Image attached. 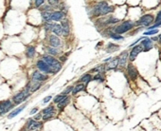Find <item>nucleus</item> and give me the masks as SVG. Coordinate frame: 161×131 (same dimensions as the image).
I'll use <instances>...</instances> for the list:
<instances>
[{
  "mask_svg": "<svg viewBox=\"0 0 161 131\" xmlns=\"http://www.w3.org/2000/svg\"><path fill=\"white\" fill-rule=\"evenodd\" d=\"M31 95V85L28 84L26 87L25 89H23L22 91H20L18 94H16L15 96H13V101L15 105H19V104L25 102L27 99Z\"/></svg>",
  "mask_w": 161,
  "mask_h": 131,
  "instance_id": "f257e3e1",
  "label": "nucleus"
},
{
  "mask_svg": "<svg viewBox=\"0 0 161 131\" xmlns=\"http://www.w3.org/2000/svg\"><path fill=\"white\" fill-rule=\"evenodd\" d=\"M43 61L45 63H47V65L49 66L50 68L53 69V71L54 72H57L58 70L61 69V68H62V64H61L60 62H58V61L52 56H44Z\"/></svg>",
  "mask_w": 161,
  "mask_h": 131,
  "instance_id": "f03ea898",
  "label": "nucleus"
},
{
  "mask_svg": "<svg viewBox=\"0 0 161 131\" xmlns=\"http://www.w3.org/2000/svg\"><path fill=\"white\" fill-rule=\"evenodd\" d=\"M134 28V23L132 21H125L123 22L121 25L118 26L115 31H116V33L117 34H121V33H124V32H126V31H129L131 29Z\"/></svg>",
  "mask_w": 161,
  "mask_h": 131,
  "instance_id": "7ed1b4c3",
  "label": "nucleus"
},
{
  "mask_svg": "<svg viewBox=\"0 0 161 131\" xmlns=\"http://www.w3.org/2000/svg\"><path fill=\"white\" fill-rule=\"evenodd\" d=\"M13 107V103L9 100L0 102V115H3Z\"/></svg>",
  "mask_w": 161,
  "mask_h": 131,
  "instance_id": "20e7f679",
  "label": "nucleus"
},
{
  "mask_svg": "<svg viewBox=\"0 0 161 131\" xmlns=\"http://www.w3.org/2000/svg\"><path fill=\"white\" fill-rule=\"evenodd\" d=\"M43 126L42 123H39L37 121H34L33 119H28L27 122V127L28 130H39Z\"/></svg>",
  "mask_w": 161,
  "mask_h": 131,
  "instance_id": "39448f33",
  "label": "nucleus"
},
{
  "mask_svg": "<svg viewBox=\"0 0 161 131\" xmlns=\"http://www.w3.org/2000/svg\"><path fill=\"white\" fill-rule=\"evenodd\" d=\"M153 21H154V17H153V15H151V14H146V15L142 16L138 21L136 22V25L149 26Z\"/></svg>",
  "mask_w": 161,
  "mask_h": 131,
  "instance_id": "423d86ee",
  "label": "nucleus"
},
{
  "mask_svg": "<svg viewBox=\"0 0 161 131\" xmlns=\"http://www.w3.org/2000/svg\"><path fill=\"white\" fill-rule=\"evenodd\" d=\"M37 67L38 69L44 71L45 73H54L53 71V69L50 68L49 66L47 65V63H45L43 60H40V61H38L37 62Z\"/></svg>",
  "mask_w": 161,
  "mask_h": 131,
  "instance_id": "0eeeda50",
  "label": "nucleus"
},
{
  "mask_svg": "<svg viewBox=\"0 0 161 131\" xmlns=\"http://www.w3.org/2000/svg\"><path fill=\"white\" fill-rule=\"evenodd\" d=\"M106 7H108V4L106 3L105 1H102V2L98 3L96 6H95V8H94V14L96 16L100 15L102 10L104 9V8H106Z\"/></svg>",
  "mask_w": 161,
  "mask_h": 131,
  "instance_id": "6e6552de",
  "label": "nucleus"
},
{
  "mask_svg": "<svg viewBox=\"0 0 161 131\" xmlns=\"http://www.w3.org/2000/svg\"><path fill=\"white\" fill-rule=\"evenodd\" d=\"M142 49L143 47L141 45H138V46H136V47H134V49L131 50L130 52V56H129V59L130 61H134V60L136 59V56L138 55V53H140L142 51Z\"/></svg>",
  "mask_w": 161,
  "mask_h": 131,
  "instance_id": "1a4fd4ad",
  "label": "nucleus"
},
{
  "mask_svg": "<svg viewBox=\"0 0 161 131\" xmlns=\"http://www.w3.org/2000/svg\"><path fill=\"white\" fill-rule=\"evenodd\" d=\"M47 79V75H44L42 73H40L39 71H34L32 73V80L36 82H43L46 81Z\"/></svg>",
  "mask_w": 161,
  "mask_h": 131,
  "instance_id": "9d476101",
  "label": "nucleus"
},
{
  "mask_svg": "<svg viewBox=\"0 0 161 131\" xmlns=\"http://www.w3.org/2000/svg\"><path fill=\"white\" fill-rule=\"evenodd\" d=\"M128 59V52L125 50V51H122L120 53V55L118 57V65H120L121 67H124L127 63Z\"/></svg>",
  "mask_w": 161,
  "mask_h": 131,
  "instance_id": "9b49d317",
  "label": "nucleus"
},
{
  "mask_svg": "<svg viewBox=\"0 0 161 131\" xmlns=\"http://www.w3.org/2000/svg\"><path fill=\"white\" fill-rule=\"evenodd\" d=\"M127 71H128V74H129V76H130V78L133 79V80H136V77H137V71H136V68H135L133 65H129V66H128Z\"/></svg>",
  "mask_w": 161,
  "mask_h": 131,
  "instance_id": "f8f14e48",
  "label": "nucleus"
},
{
  "mask_svg": "<svg viewBox=\"0 0 161 131\" xmlns=\"http://www.w3.org/2000/svg\"><path fill=\"white\" fill-rule=\"evenodd\" d=\"M49 44L52 46L53 48L59 47L61 45V41L56 35H50L49 36Z\"/></svg>",
  "mask_w": 161,
  "mask_h": 131,
  "instance_id": "ddd939ff",
  "label": "nucleus"
},
{
  "mask_svg": "<svg viewBox=\"0 0 161 131\" xmlns=\"http://www.w3.org/2000/svg\"><path fill=\"white\" fill-rule=\"evenodd\" d=\"M64 13L62 12H54V13H51V20H54V21H60L64 18Z\"/></svg>",
  "mask_w": 161,
  "mask_h": 131,
  "instance_id": "4468645a",
  "label": "nucleus"
},
{
  "mask_svg": "<svg viewBox=\"0 0 161 131\" xmlns=\"http://www.w3.org/2000/svg\"><path fill=\"white\" fill-rule=\"evenodd\" d=\"M26 106H27V105H23V106H20V107H17L16 109L13 110V111H12V112H11V113L9 114V116H8V118H9V119H13V117H15L16 115H18L19 113L21 112L22 110H23V109L25 108Z\"/></svg>",
  "mask_w": 161,
  "mask_h": 131,
  "instance_id": "2eb2a0df",
  "label": "nucleus"
},
{
  "mask_svg": "<svg viewBox=\"0 0 161 131\" xmlns=\"http://www.w3.org/2000/svg\"><path fill=\"white\" fill-rule=\"evenodd\" d=\"M141 46L142 47H144V49H145V51H147V50H151L153 48V42L151 39H144V40L141 42Z\"/></svg>",
  "mask_w": 161,
  "mask_h": 131,
  "instance_id": "dca6fc26",
  "label": "nucleus"
},
{
  "mask_svg": "<svg viewBox=\"0 0 161 131\" xmlns=\"http://www.w3.org/2000/svg\"><path fill=\"white\" fill-rule=\"evenodd\" d=\"M62 30H63V35L67 36L69 34V24L67 21H62Z\"/></svg>",
  "mask_w": 161,
  "mask_h": 131,
  "instance_id": "f3484780",
  "label": "nucleus"
},
{
  "mask_svg": "<svg viewBox=\"0 0 161 131\" xmlns=\"http://www.w3.org/2000/svg\"><path fill=\"white\" fill-rule=\"evenodd\" d=\"M52 32L54 33L55 35L57 36H60V35L63 34V30H62V27L61 25H58V24H56V25H53V28H52Z\"/></svg>",
  "mask_w": 161,
  "mask_h": 131,
  "instance_id": "a211bd4d",
  "label": "nucleus"
},
{
  "mask_svg": "<svg viewBox=\"0 0 161 131\" xmlns=\"http://www.w3.org/2000/svg\"><path fill=\"white\" fill-rule=\"evenodd\" d=\"M118 65V58H115L113 59L110 63H108V65L106 67V69L109 70V69H116Z\"/></svg>",
  "mask_w": 161,
  "mask_h": 131,
  "instance_id": "6ab92c4d",
  "label": "nucleus"
},
{
  "mask_svg": "<svg viewBox=\"0 0 161 131\" xmlns=\"http://www.w3.org/2000/svg\"><path fill=\"white\" fill-rule=\"evenodd\" d=\"M69 101H70V99H69V97H65L64 100H62L60 103H58L57 105H58V108L60 109V110H63V109L65 108V106H67V104L69 103Z\"/></svg>",
  "mask_w": 161,
  "mask_h": 131,
  "instance_id": "aec40b11",
  "label": "nucleus"
},
{
  "mask_svg": "<svg viewBox=\"0 0 161 131\" xmlns=\"http://www.w3.org/2000/svg\"><path fill=\"white\" fill-rule=\"evenodd\" d=\"M84 88H85V86H84V84H79V85H77L76 87H73V90H72V94H73V95H76V94L79 93L80 91L84 90Z\"/></svg>",
  "mask_w": 161,
  "mask_h": 131,
  "instance_id": "412c9836",
  "label": "nucleus"
},
{
  "mask_svg": "<svg viewBox=\"0 0 161 131\" xmlns=\"http://www.w3.org/2000/svg\"><path fill=\"white\" fill-rule=\"evenodd\" d=\"M35 54V49L33 47H28L26 50V55L28 58H32Z\"/></svg>",
  "mask_w": 161,
  "mask_h": 131,
  "instance_id": "4be33fe9",
  "label": "nucleus"
},
{
  "mask_svg": "<svg viewBox=\"0 0 161 131\" xmlns=\"http://www.w3.org/2000/svg\"><path fill=\"white\" fill-rule=\"evenodd\" d=\"M118 49H119V47L118 45H115L113 43H109L108 46H107V51L108 52H114L116 50H118Z\"/></svg>",
  "mask_w": 161,
  "mask_h": 131,
  "instance_id": "5701e85b",
  "label": "nucleus"
},
{
  "mask_svg": "<svg viewBox=\"0 0 161 131\" xmlns=\"http://www.w3.org/2000/svg\"><path fill=\"white\" fill-rule=\"evenodd\" d=\"M90 80H92V76L90 74H84V76L80 77V82H82V83H88Z\"/></svg>",
  "mask_w": 161,
  "mask_h": 131,
  "instance_id": "b1692460",
  "label": "nucleus"
},
{
  "mask_svg": "<svg viewBox=\"0 0 161 131\" xmlns=\"http://www.w3.org/2000/svg\"><path fill=\"white\" fill-rule=\"evenodd\" d=\"M55 116V112L53 111V112H49V113H47V114H44V116H42V119H43L44 121H48L50 120L51 118H53Z\"/></svg>",
  "mask_w": 161,
  "mask_h": 131,
  "instance_id": "393cba45",
  "label": "nucleus"
},
{
  "mask_svg": "<svg viewBox=\"0 0 161 131\" xmlns=\"http://www.w3.org/2000/svg\"><path fill=\"white\" fill-rule=\"evenodd\" d=\"M65 97H66V96H65V95H64V94H60V95H57V96H56L55 98H54V101H53V102H54L55 104H58V103H60V102H61L62 100H64Z\"/></svg>",
  "mask_w": 161,
  "mask_h": 131,
  "instance_id": "a878e982",
  "label": "nucleus"
},
{
  "mask_svg": "<svg viewBox=\"0 0 161 131\" xmlns=\"http://www.w3.org/2000/svg\"><path fill=\"white\" fill-rule=\"evenodd\" d=\"M42 16H43L44 20H46V21H50L51 20V13L45 12V13H42Z\"/></svg>",
  "mask_w": 161,
  "mask_h": 131,
  "instance_id": "bb28decb",
  "label": "nucleus"
},
{
  "mask_svg": "<svg viewBox=\"0 0 161 131\" xmlns=\"http://www.w3.org/2000/svg\"><path fill=\"white\" fill-rule=\"evenodd\" d=\"M53 111H54V106H47V107H46L45 109H43L42 113H43V114H47V113L53 112Z\"/></svg>",
  "mask_w": 161,
  "mask_h": 131,
  "instance_id": "cd10ccee",
  "label": "nucleus"
},
{
  "mask_svg": "<svg viewBox=\"0 0 161 131\" xmlns=\"http://www.w3.org/2000/svg\"><path fill=\"white\" fill-rule=\"evenodd\" d=\"M104 70V66H99V67H97V68H95V69H91L90 71L91 72H102Z\"/></svg>",
  "mask_w": 161,
  "mask_h": 131,
  "instance_id": "c85d7f7f",
  "label": "nucleus"
},
{
  "mask_svg": "<svg viewBox=\"0 0 161 131\" xmlns=\"http://www.w3.org/2000/svg\"><path fill=\"white\" fill-rule=\"evenodd\" d=\"M41 87V83H36L35 85H33L32 87H31V92H34L37 89H39Z\"/></svg>",
  "mask_w": 161,
  "mask_h": 131,
  "instance_id": "c756f323",
  "label": "nucleus"
},
{
  "mask_svg": "<svg viewBox=\"0 0 161 131\" xmlns=\"http://www.w3.org/2000/svg\"><path fill=\"white\" fill-rule=\"evenodd\" d=\"M47 52L50 53V54H52V55H56V54L58 53L57 49H54V48H47Z\"/></svg>",
  "mask_w": 161,
  "mask_h": 131,
  "instance_id": "7c9ffc66",
  "label": "nucleus"
},
{
  "mask_svg": "<svg viewBox=\"0 0 161 131\" xmlns=\"http://www.w3.org/2000/svg\"><path fill=\"white\" fill-rule=\"evenodd\" d=\"M110 36H111L113 39H116V40H122V39H123V37H122V36L117 34V33H111V34H110Z\"/></svg>",
  "mask_w": 161,
  "mask_h": 131,
  "instance_id": "2f4dec72",
  "label": "nucleus"
},
{
  "mask_svg": "<svg viewBox=\"0 0 161 131\" xmlns=\"http://www.w3.org/2000/svg\"><path fill=\"white\" fill-rule=\"evenodd\" d=\"M93 80H95V81H98V82H102V81H103V77H102V76L99 74V73H98L97 75H95V77L93 78Z\"/></svg>",
  "mask_w": 161,
  "mask_h": 131,
  "instance_id": "473e14b6",
  "label": "nucleus"
},
{
  "mask_svg": "<svg viewBox=\"0 0 161 131\" xmlns=\"http://www.w3.org/2000/svg\"><path fill=\"white\" fill-rule=\"evenodd\" d=\"M73 87H66V88H65V90H64V92H63V94H64V95H65V96H66V95H67V94L69 93V92H71V91L73 90Z\"/></svg>",
  "mask_w": 161,
  "mask_h": 131,
  "instance_id": "72a5a7b5",
  "label": "nucleus"
},
{
  "mask_svg": "<svg viewBox=\"0 0 161 131\" xmlns=\"http://www.w3.org/2000/svg\"><path fill=\"white\" fill-rule=\"evenodd\" d=\"M157 32H158L157 30H154V31H145V32H144V34H145V35H154L155 33H157Z\"/></svg>",
  "mask_w": 161,
  "mask_h": 131,
  "instance_id": "f704fd0d",
  "label": "nucleus"
},
{
  "mask_svg": "<svg viewBox=\"0 0 161 131\" xmlns=\"http://www.w3.org/2000/svg\"><path fill=\"white\" fill-rule=\"evenodd\" d=\"M48 3L52 6H57L59 4V0H48Z\"/></svg>",
  "mask_w": 161,
  "mask_h": 131,
  "instance_id": "c9c22d12",
  "label": "nucleus"
},
{
  "mask_svg": "<svg viewBox=\"0 0 161 131\" xmlns=\"http://www.w3.org/2000/svg\"><path fill=\"white\" fill-rule=\"evenodd\" d=\"M40 119H42V113H37V114H36V115L34 116V121H39V120H40Z\"/></svg>",
  "mask_w": 161,
  "mask_h": 131,
  "instance_id": "e433bc0d",
  "label": "nucleus"
},
{
  "mask_svg": "<svg viewBox=\"0 0 161 131\" xmlns=\"http://www.w3.org/2000/svg\"><path fill=\"white\" fill-rule=\"evenodd\" d=\"M44 3V0H35V6L39 7L41 5H43Z\"/></svg>",
  "mask_w": 161,
  "mask_h": 131,
  "instance_id": "4c0bfd02",
  "label": "nucleus"
},
{
  "mask_svg": "<svg viewBox=\"0 0 161 131\" xmlns=\"http://www.w3.org/2000/svg\"><path fill=\"white\" fill-rule=\"evenodd\" d=\"M157 22H161V11L158 13L157 16H156V18H155V23H157Z\"/></svg>",
  "mask_w": 161,
  "mask_h": 131,
  "instance_id": "58836bf2",
  "label": "nucleus"
},
{
  "mask_svg": "<svg viewBox=\"0 0 161 131\" xmlns=\"http://www.w3.org/2000/svg\"><path fill=\"white\" fill-rule=\"evenodd\" d=\"M53 28V24H47L46 25V30L47 31H50V30H52Z\"/></svg>",
  "mask_w": 161,
  "mask_h": 131,
  "instance_id": "ea45409f",
  "label": "nucleus"
},
{
  "mask_svg": "<svg viewBox=\"0 0 161 131\" xmlns=\"http://www.w3.org/2000/svg\"><path fill=\"white\" fill-rule=\"evenodd\" d=\"M50 99H51V97L50 96H47V97H46L45 99L43 100V104H47V103H48L50 101Z\"/></svg>",
  "mask_w": 161,
  "mask_h": 131,
  "instance_id": "a19ab883",
  "label": "nucleus"
},
{
  "mask_svg": "<svg viewBox=\"0 0 161 131\" xmlns=\"http://www.w3.org/2000/svg\"><path fill=\"white\" fill-rule=\"evenodd\" d=\"M37 110H38L37 107H34V108L31 111V115H33V114H35V113L37 112Z\"/></svg>",
  "mask_w": 161,
  "mask_h": 131,
  "instance_id": "79ce46f5",
  "label": "nucleus"
},
{
  "mask_svg": "<svg viewBox=\"0 0 161 131\" xmlns=\"http://www.w3.org/2000/svg\"><path fill=\"white\" fill-rule=\"evenodd\" d=\"M158 40H159V42H160V43H161V34L160 35H159V36H158Z\"/></svg>",
  "mask_w": 161,
  "mask_h": 131,
  "instance_id": "37998d69",
  "label": "nucleus"
},
{
  "mask_svg": "<svg viewBox=\"0 0 161 131\" xmlns=\"http://www.w3.org/2000/svg\"><path fill=\"white\" fill-rule=\"evenodd\" d=\"M110 60H111V58H107V59L104 60V62H107V61H110Z\"/></svg>",
  "mask_w": 161,
  "mask_h": 131,
  "instance_id": "c03bdc74",
  "label": "nucleus"
}]
</instances>
